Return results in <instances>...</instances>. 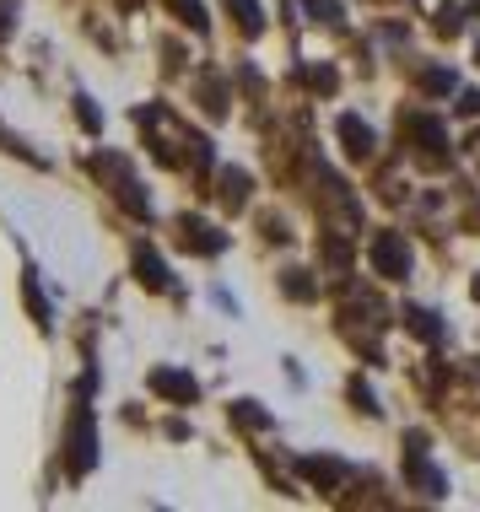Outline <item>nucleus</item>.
I'll return each instance as SVG.
<instances>
[{
	"label": "nucleus",
	"mask_w": 480,
	"mask_h": 512,
	"mask_svg": "<svg viewBox=\"0 0 480 512\" xmlns=\"http://www.w3.org/2000/svg\"><path fill=\"white\" fill-rule=\"evenodd\" d=\"M92 173L98 178H108V189H114V200L125 205L130 216H152V200H146V189H141V178L130 173V162L125 157H114V151H98V157H92Z\"/></svg>",
	"instance_id": "1"
},
{
	"label": "nucleus",
	"mask_w": 480,
	"mask_h": 512,
	"mask_svg": "<svg viewBox=\"0 0 480 512\" xmlns=\"http://www.w3.org/2000/svg\"><path fill=\"white\" fill-rule=\"evenodd\" d=\"M92 464H98V426H92L87 405H76L71 432H65V469H71V480H81Z\"/></svg>",
	"instance_id": "2"
},
{
	"label": "nucleus",
	"mask_w": 480,
	"mask_h": 512,
	"mask_svg": "<svg viewBox=\"0 0 480 512\" xmlns=\"http://www.w3.org/2000/svg\"><path fill=\"white\" fill-rule=\"evenodd\" d=\"M405 475H410V486H416L421 496H448V480H443V469H432L427 464V437L421 432H410L405 437Z\"/></svg>",
	"instance_id": "3"
},
{
	"label": "nucleus",
	"mask_w": 480,
	"mask_h": 512,
	"mask_svg": "<svg viewBox=\"0 0 480 512\" xmlns=\"http://www.w3.org/2000/svg\"><path fill=\"white\" fill-rule=\"evenodd\" d=\"M367 259H373V270L383 275V281H405L410 265H416V254H410V243L400 238V232H378L373 248H367Z\"/></svg>",
	"instance_id": "4"
},
{
	"label": "nucleus",
	"mask_w": 480,
	"mask_h": 512,
	"mask_svg": "<svg viewBox=\"0 0 480 512\" xmlns=\"http://www.w3.org/2000/svg\"><path fill=\"white\" fill-rule=\"evenodd\" d=\"M405 141H416V151L427 162H443V151H448V130H443V119H432V114H410L405 124Z\"/></svg>",
	"instance_id": "5"
},
{
	"label": "nucleus",
	"mask_w": 480,
	"mask_h": 512,
	"mask_svg": "<svg viewBox=\"0 0 480 512\" xmlns=\"http://www.w3.org/2000/svg\"><path fill=\"white\" fill-rule=\"evenodd\" d=\"M178 243H184L189 254H222L227 232H216L211 221H200V216H184V221H178Z\"/></svg>",
	"instance_id": "6"
},
{
	"label": "nucleus",
	"mask_w": 480,
	"mask_h": 512,
	"mask_svg": "<svg viewBox=\"0 0 480 512\" xmlns=\"http://www.w3.org/2000/svg\"><path fill=\"white\" fill-rule=\"evenodd\" d=\"M152 394L178 399V405H195V399H200V383L189 378L184 367H157V372H152Z\"/></svg>",
	"instance_id": "7"
},
{
	"label": "nucleus",
	"mask_w": 480,
	"mask_h": 512,
	"mask_svg": "<svg viewBox=\"0 0 480 512\" xmlns=\"http://www.w3.org/2000/svg\"><path fill=\"white\" fill-rule=\"evenodd\" d=\"M135 275H141V286H152V292H168L173 286V275H168V265H162V254L152 243H135Z\"/></svg>",
	"instance_id": "8"
},
{
	"label": "nucleus",
	"mask_w": 480,
	"mask_h": 512,
	"mask_svg": "<svg viewBox=\"0 0 480 512\" xmlns=\"http://www.w3.org/2000/svg\"><path fill=\"white\" fill-rule=\"evenodd\" d=\"M340 146H346V157H356V162H367V157H373V130H367V124L362 119H356V114H340Z\"/></svg>",
	"instance_id": "9"
},
{
	"label": "nucleus",
	"mask_w": 480,
	"mask_h": 512,
	"mask_svg": "<svg viewBox=\"0 0 480 512\" xmlns=\"http://www.w3.org/2000/svg\"><path fill=\"white\" fill-rule=\"evenodd\" d=\"M297 469H303V480H313L319 491H335L340 480H346V464H340V459H303Z\"/></svg>",
	"instance_id": "10"
},
{
	"label": "nucleus",
	"mask_w": 480,
	"mask_h": 512,
	"mask_svg": "<svg viewBox=\"0 0 480 512\" xmlns=\"http://www.w3.org/2000/svg\"><path fill=\"white\" fill-rule=\"evenodd\" d=\"M216 189H222V205H227V211H243V205H249V173H243V168H222Z\"/></svg>",
	"instance_id": "11"
},
{
	"label": "nucleus",
	"mask_w": 480,
	"mask_h": 512,
	"mask_svg": "<svg viewBox=\"0 0 480 512\" xmlns=\"http://www.w3.org/2000/svg\"><path fill=\"white\" fill-rule=\"evenodd\" d=\"M400 318H405V329H410L416 340H427V345L443 340V324H437V313H432V308H405Z\"/></svg>",
	"instance_id": "12"
},
{
	"label": "nucleus",
	"mask_w": 480,
	"mask_h": 512,
	"mask_svg": "<svg viewBox=\"0 0 480 512\" xmlns=\"http://www.w3.org/2000/svg\"><path fill=\"white\" fill-rule=\"evenodd\" d=\"M227 11H232V22H238L249 38L265 33V6H259V0H227Z\"/></svg>",
	"instance_id": "13"
},
{
	"label": "nucleus",
	"mask_w": 480,
	"mask_h": 512,
	"mask_svg": "<svg viewBox=\"0 0 480 512\" xmlns=\"http://www.w3.org/2000/svg\"><path fill=\"white\" fill-rule=\"evenodd\" d=\"M22 297H27V313H33V324L49 329V297L38 292V275H33V270H27V281H22Z\"/></svg>",
	"instance_id": "14"
},
{
	"label": "nucleus",
	"mask_w": 480,
	"mask_h": 512,
	"mask_svg": "<svg viewBox=\"0 0 480 512\" xmlns=\"http://www.w3.org/2000/svg\"><path fill=\"white\" fill-rule=\"evenodd\" d=\"M232 421H238L243 432H265V426H270V415L259 410L254 399H238V405H232Z\"/></svg>",
	"instance_id": "15"
},
{
	"label": "nucleus",
	"mask_w": 480,
	"mask_h": 512,
	"mask_svg": "<svg viewBox=\"0 0 480 512\" xmlns=\"http://www.w3.org/2000/svg\"><path fill=\"white\" fill-rule=\"evenodd\" d=\"M168 6L178 11V22H184V27H195V33H205V27H211V17H205V6H200V0H168Z\"/></svg>",
	"instance_id": "16"
},
{
	"label": "nucleus",
	"mask_w": 480,
	"mask_h": 512,
	"mask_svg": "<svg viewBox=\"0 0 480 512\" xmlns=\"http://www.w3.org/2000/svg\"><path fill=\"white\" fill-rule=\"evenodd\" d=\"M76 119L87 124V130H103V114H98V103H92L87 92H81V98H76Z\"/></svg>",
	"instance_id": "17"
},
{
	"label": "nucleus",
	"mask_w": 480,
	"mask_h": 512,
	"mask_svg": "<svg viewBox=\"0 0 480 512\" xmlns=\"http://www.w3.org/2000/svg\"><path fill=\"white\" fill-rule=\"evenodd\" d=\"M286 297H313V281H308V270H286Z\"/></svg>",
	"instance_id": "18"
},
{
	"label": "nucleus",
	"mask_w": 480,
	"mask_h": 512,
	"mask_svg": "<svg viewBox=\"0 0 480 512\" xmlns=\"http://www.w3.org/2000/svg\"><path fill=\"white\" fill-rule=\"evenodd\" d=\"M421 87H427V92H454V71H427V76H421Z\"/></svg>",
	"instance_id": "19"
},
{
	"label": "nucleus",
	"mask_w": 480,
	"mask_h": 512,
	"mask_svg": "<svg viewBox=\"0 0 480 512\" xmlns=\"http://www.w3.org/2000/svg\"><path fill=\"white\" fill-rule=\"evenodd\" d=\"M351 399H356V405H362L367 415H378V399H373V389H367V383H362V378H356V383H351Z\"/></svg>",
	"instance_id": "20"
},
{
	"label": "nucleus",
	"mask_w": 480,
	"mask_h": 512,
	"mask_svg": "<svg viewBox=\"0 0 480 512\" xmlns=\"http://www.w3.org/2000/svg\"><path fill=\"white\" fill-rule=\"evenodd\" d=\"M459 27H464V17H459L454 6H443V11H437V33H459Z\"/></svg>",
	"instance_id": "21"
},
{
	"label": "nucleus",
	"mask_w": 480,
	"mask_h": 512,
	"mask_svg": "<svg viewBox=\"0 0 480 512\" xmlns=\"http://www.w3.org/2000/svg\"><path fill=\"white\" fill-rule=\"evenodd\" d=\"M308 87H319V92H335V71H329V65H319V71H308Z\"/></svg>",
	"instance_id": "22"
},
{
	"label": "nucleus",
	"mask_w": 480,
	"mask_h": 512,
	"mask_svg": "<svg viewBox=\"0 0 480 512\" xmlns=\"http://www.w3.org/2000/svg\"><path fill=\"white\" fill-rule=\"evenodd\" d=\"M459 114H470V119L480 114V92H464V98H459Z\"/></svg>",
	"instance_id": "23"
},
{
	"label": "nucleus",
	"mask_w": 480,
	"mask_h": 512,
	"mask_svg": "<svg viewBox=\"0 0 480 512\" xmlns=\"http://www.w3.org/2000/svg\"><path fill=\"white\" fill-rule=\"evenodd\" d=\"M470 297H475V302H480V275H475V281H470Z\"/></svg>",
	"instance_id": "24"
},
{
	"label": "nucleus",
	"mask_w": 480,
	"mask_h": 512,
	"mask_svg": "<svg viewBox=\"0 0 480 512\" xmlns=\"http://www.w3.org/2000/svg\"><path fill=\"white\" fill-rule=\"evenodd\" d=\"M475 65H480V49H475Z\"/></svg>",
	"instance_id": "25"
}]
</instances>
